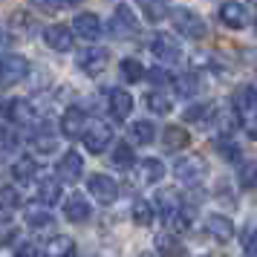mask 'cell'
I'll use <instances>...</instances> for the list:
<instances>
[{
    "mask_svg": "<svg viewBox=\"0 0 257 257\" xmlns=\"http://www.w3.org/2000/svg\"><path fill=\"white\" fill-rule=\"evenodd\" d=\"M168 15H171V24H174V29L182 38H191V41L205 38V21H202L194 9H188V6H176V9H171Z\"/></svg>",
    "mask_w": 257,
    "mask_h": 257,
    "instance_id": "obj_1",
    "label": "cell"
},
{
    "mask_svg": "<svg viewBox=\"0 0 257 257\" xmlns=\"http://www.w3.org/2000/svg\"><path fill=\"white\" fill-rule=\"evenodd\" d=\"M174 176L182 185H199L208 176V162L202 156H185V159H179L174 165Z\"/></svg>",
    "mask_w": 257,
    "mask_h": 257,
    "instance_id": "obj_2",
    "label": "cell"
},
{
    "mask_svg": "<svg viewBox=\"0 0 257 257\" xmlns=\"http://www.w3.org/2000/svg\"><path fill=\"white\" fill-rule=\"evenodd\" d=\"M87 188H90V197H93L98 205H110V202H116V197H118V185L113 182V176H107V174H90Z\"/></svg>",
    "mask_w": 257,
    "mask_h": 257,
    "instance_id": "obj_3",
    "label": "cell"
},
{
    "mask_svg": "<svg viewBox=\"0 0 257 257\" xmlns=\"http://www.w3.org/2000/svg\"><path fill=\"white\" fill-rule=\"evenodd\" d=\"M151 52L156 55V61H162V64H176V61L182 58L179 41H176L174 35H168V32H156V35H153Z\"/></svg>",
    "mask_w": 257,
    "mask_h": 257,
    "instance_id": "obj_4",
    "label": "cell"
},
{
    "mask_svg": "<svg viewBox=\"0 0 257 257\" xmlns=\"http://www.w3.org/2000/svg\"><path fill=\"white\" fill-rule=\"evenodd\" d=\"M81 139H84V148L90 153H104L107 145L113 142V130H110L107 121H90Z\"/></svg>",
    "mask_w": 257,
    "mask_h": 257,
    "instance_id": "obj_5",
    "label": "cell"
},
{
    "mask_svg": "<svg viewBox=\"0 0 257 257\" xmlns=\"http://www.w3.org/2000/svg\"><path fill=\"white\" fill-rule=\"evenodd\" d=\"M26 72H29V61L24 55H3L0 58V87H15Z\"/></svg>",
    "mask_w": 257,
    "mask_h": 257,
    "instance_id": "obj_6",
    "label": "cell"
},
{
    "mask_svg": "<svg viewBox=\"0 0 257 257\" xmlns=\"http://www.w3.org/2000/svg\"><path fill=\"white\" fill-rule=\"evenodd\" d=\"M139 32V21H136V15L130 6H116V12H113V21H110V35L113 38H133Z\"/></svg>",
    "mask_w": 257,
    "mask_h": 257,
    "instance_id": "obj_7",
    "label": "cell"
},
{
    "mask_svg": "<svg viewBox=\"0 0 257 257\" xmlns=\"http://www.w3.org/2000/svg\"><path fill=\"white\" fill-rule=\"evenodd\" d=\"M110 64V52L104 47H87L78 52V67H81L87 75H98V72L107 70Z\"/></svg>",
    "mask_w": 257,
    "mask_h": 257,
    "instance_id": "obj_8",
    "label": "cell"
},
{
    "mask_svg": "<svg viewBox=\"0 0 257 257\" xmlns=\"http://www.w3.org/2000/svg\"><path fill=\"white\" fill-rule=\"evenodd\" d=\"M55 174H58V182H78L84 174V159L75 151H67L55 165Z\"/></svg>",
    "mask_w": 257,
    "mask_h": 257,
    "instance_id": "obj_9",
    "label": "cell"
},
{
    "mask_svg": "<svg viewBox=\"0 0 257 257\" xmlns=\"http://www.w3.org/2000/svg\"><path fill=\"white\" fill-rule=\"evenodd\" d=\"M205 228H208V234L217 240V243H231L234 234H237L234 220H231V217H225V214H208Z\"/></svg>",
    "mask_w": 257,
    "mask_h": 257,
    "instance_id": "obj_10",
    "label": "cell"
},
{
    "mask_svg": "<svg viewBox=\"0 0 257 257\" xmlns=\"http://www.w3.org/2000/svg\"><path fill=\"white\" fill-rule=\"evenodd\" d=\"M84 130H87L84 113L78 107H67L64 116H61V133H64L67 139H78V136H84Z\"/></svg>",
    "mask_w": 257,
    "mask_h": 257,
    "instance_id": "obj_11",
    "label": "cell"
},
{
    "mask_svg": "<svg viewBox=\"0 0 257 257\" xmlns=\"http://www.w3.org/2000/svg\"><path fill=\"white\" fill-rule=\"evenodd\" d=\"M44 41H47L49 49H55V52H67V49H72V29H67L64 24L47 26V29H44Z\"/></svg>",
    "mask_w": 257,
    "mask_h": 257,
    "instance_id": "obj_12",
    "label": "cell"
},
{
    "mask_svg": "<svg viewBox=\"0 0 257 257\" xmlns=\"http://www.w3.org/2000/svg\"><path fill=\"white\" fill-rule=\"evenodd\" d=\"M220 21L228 26V29H245L251 18H248V9H245L243 3H222Z\"/></svg>",
    "mask_w": 257,
    "mask_h": 257,
    "instance_id": "obj_13",
    "label": "cell"
},
{
    "mask_svg": "<svg viewBox=\"0 0 257 257\" xmlns=\"http://www.w3.org/2000/svg\"><path fill=\"white\" fill-rule=\"evenodd\" d=\"M72 29H75V35L84 38V41H98V35H101V21H98V15H93V12H81L72 21Z\"/></svg>",
    "mask_w": 257,
    "mask_h": 257,
    "instance_id": "obj_14",
    "label": "cell"
},
{
    "mask_svg": "<svg viewBox=\"0 0 257 257\" xmlns=\"http://www.w3.org/2000/svg\"><path fill=\"white\" fill-rule=\"evenodd\" d=\"M107 107H110L113 118L124 121V118L130 116V110H133V95H130L127 90H110V93H107Z\"/></svg>",
    "mask_w": 257,
    "mask_h": 257,
    "instance_id": "obj_15",
    "label": "cell"
},
{
    "mask_svg": "<svg viewBox=\"0 0 257 257\" xmlns=\"http://www.w3.org/2000/svg\"><path fill=\"white\" fill-rule=\"evenodd\" d=\"M90 214H93V208H90V202H87L81 194L67 197V202H64V217H67L70 222H87Z\"/></svg>",
    "mask_w": 257,
    "mask_h": 257,
    "instance_id": "obj_16",
    "label": "cell"
},
{
    "mask_svg": "<svg viewBox=\"0 0 257 257\" xmlns=\"http://www.w3.org/2000/svg\"><path fill=\"white\" fill-rule=\"evenodd\" d=\"M156 208L162 211L165 222H168L171 217H176V214L182 211V199H179V194H176L174 188H159V194H156Z\"/></svg>",
    "mask_w": 257,
    "mask_h": 257,
    "instance_id": "obj_17",
    "label": "cell"
},
{
    "mask_svg": "<svg viewBox=\"0 0 257 257\" xmlns=\"http://www.w3.org/2000/svg\"><path fill=\"white\" fill-rule=\"evenodd\" d=\"M231 104L237 113H254L257 110V87L254 84H243V87H237L231 95Z\"/></svg>",
    "mask_w": 257,
    "mask_h": 257,
    "instance_id": "obj_18",
    "label": "cell"
},
{
    "mask_svg": "<svg viewBox=\"0 0 257 257\" xmlns=\"http://www.w3.org/2000/svg\"><path fill=\"white\" fill-rule=\"evenodd\" d=\"M44 257H75V240L67 234L49 237L47 245H44Z\"/></svg>",
    "mask_w": 257,
    "mask_h": 257,
    "instance_id": "obj_19",
    "label": "cell"
},
{
    "mask_svg": "<svg viewBox=\"0 0 257 257\" xmlns=\"http://www.w3.org/2000/svg\"><path fill=\"white\" fill-rule=\"evenodd\" d=\"M156 251L162 257H185V245L179 243L174 231H162L156 234Z\"/></svg>",
    "mask_w": 257,
    "mask_h": 257,
    "instance_id": "obj_20",
    "label": "cell"
},
{
    "mask_svg": "<svg viewBox=\"0 0 257 257\" xmlns=\"http://www.w3.org/2000/svg\"><path fill=\"white\" fill-rule=\"evenodd\" d=\"M188 142H191V136H188L185 127H179V124H168L162 133V145L165 151H182V148H188Z\"/></svg>",
    "mask_w": 257,
    "mask_h": 257,
    "instance_id": "obj_21",
    "label": "cell"
},
{
    "mask_svg": "<svg viewBox=\"0 0 257 257\" xmlns=\"http://www.w3.org/2000/svg\"><path fill=\"white\" fill-rule=\"evenodd\" d=\"M176 84V93L185 95V98H194V95L202 93V78H199V72H182L179 78H174Z\"/></svg>",
    "mask_w": 257,
    "mask_h": 257,
    "instance_id": "obj_22",
    "label": "cell"
},
{
    "mask_svg": "<svg viewBox=\"0 0 257 257\" xmlns=\"http://www.w3.org/2000/svg\"><path fill=\"white\" fill-rule=\"evenodd\" d=\"M32 145H35L41 153H52L58 148V139H55V133H52V127H49L47 121L32 130Z\"/></svg>",
    "mask_w": 257,
    "mask_h": 257,
    "instance_id": "obj_23",
    "label": "cell"
},
{
    "mask_svg": "<svg viewBox=\"0 0 257 257\" xmlns=\"http://www.w3.org/2000/svg\"><path fill=\"white\" fill-rule=\"evenodd\" d=\"M162 176H165L162 159H153V156H148V159H142V162H139V179L145 182V185H153V182H159Z\"/></svg>",
    "mask_w": 257,
    "mask_h": 257,
    "instance_id": "obj_24",
    "label": "cell"
},
{
    "mask_svg": "<svg viewBox=\"0 0 257 257\" xmlns=\"http://www.w3.org/2000/svg\"><path fill=\"white\" fill-rule=\"evenodd\" d=\"M26 225L35 228V231H44V228H52L55 225V217L49 214V208L35 205V208H26Z\"/></svg>",
    "mask_w": 257,
    "mask_h": 257,
    "instance_id": "obj_25",
    "label": "cell"
},
{
    "mask_svg": "<svg viewBox=\"0 0 257 257\" xmlns=\"http://www.w3.org/2000/svg\"><path fill=\"white\" fill-rule=\"evenodd\" d=\"M136 3H139L145 21H151V24H159V21L168 18V3L165 0H136Z\"/></svg>",
    "mask_w": 257,
    "mask_h": 257,
    "instance_id": "obj_26",
    "label": "cell"
},
{
    "mask_svg": "<svg viewBox=\"0 0 257 257\" xmlns=\"http://www.w3.org/2000/svg\"><path fill=\"white\" fill-rule=\"evenodd\" d=\"M12 176L21 182V185L32 182V179L38 176V162H35V159H29V156H21V162L12 165Z\"/></svg>",
    "mask_w": 257,
    "mask_h": 257,
    "instance_id": "obj_27",
    "label": "cell"
},
{
    "mask_svg": "<svg viewBox=\"0 0 257 257\" xmlns=\"http://www.w3.org/2000/svg\"><path fill=\"white\" fill-rule=\"evenodd\" d=\"M145 104H148V110H151V113H159V116H168V113L174 110V101H171V95L162 93V90H153V93H148Z\"/></svg>",
    "mask_w": 257,
    "mask_h": 257,
    "instance_id": "obj_28",
    "label": "cell"
},
{
    "mask_svg": "<svg viewBox=\"0 0 257 257\" xmlns=\"http://www.w3.org/2000/svg\"><path fill=\"white\" fill-rule=\"evenodd\" d=\"M58 199H61V182H55V179H44V182L38 185V202H41L44 208L55 205Z\"/></svg>",
    "mask_w": 257,
    "mask_h": 257,
    "instance_id": "obj_29",
    "label": "cell"
},
{
    "mask_svg": "<svg viewBox=\"0 0 257 257\" xmlns=\"http://www.w3.org/2000/svg\"><path fill=\"white\" fill-rule=\"evenodd\" d=\"M130 136H133L136 145H151V142L156 139V124L142 118V121H136V124H130Z\"/></svg>",
    "mask_w": 257,
    "mask_h": 257,
    "instance_id": "obj_30",
    "label": "cell"
},
{
    "mask_svg": "<svg viewBox=\"0 0 257 257\" xmlns=\"http://www.w3.org/2000/svg\"><path fill=\"white\" fill-rule=\"evenodd\" d=\"M21 151V139L12 130H0V159H15Z\"/></svg>",
    "mask_w": 257,
    "mask_h": 257,
    "instance_id": "obj_31",
    "label": "cell"
},
{
    "mask_svg": "<svg viewBox=\"0 0 257 257\" xmlns=\"http://www.w3.org/2000/svg\"><path fill=\"white\" fill-rule=\"evenodd\" d=\"M118 72H121V78H124L127 84H136V81L145 78V67H142L136 58H124L121 64H118Z\"/></svg>",
    "mask_w": 257,
    "mask_h": 257,
    "instance_id": "obj_32",
    "label": "cell"
},
{
    "mask_svg": "<svg viewBox=\"0 0 257 257\" xmlns=\"http://www.w3.org/2000/svg\"><path fill=\"white\" fill-rule=\"evenodd\" d=\"M133 159H136V156H133V148L124 145V142L116 145L113 153H110V165H113V168H121V171H127L130 165H133Z\"/></svg>",
    "mask_w": 257,
    "mask_h": 257,
    "instance_id": "obj_33",
    "label": "cell"
},
{
    "mask_svg": "<svg viewBox=\"0 0 257 257\" xmlns=\"http://www.w3.org/2000/svg\"><path fill=\"white\" fill-rule=\"evenodd\" d=\"M133 222L142 225V228H148L153 222V205L148 199H136V202H133Z\"/></svg>",
    "mask_w": 257,
    "mask_h": 257,
    "instance_id": "obj_34",
    "label": "cell"
},
{
    "mask_svg": "<svg viewBox=\"0 0 257 257\" xmlns=\"http://www.w3.org/2000/svg\"><path fill=\"white\" fill-rule=\"evenodd\" d=\"M182 116H185V121H197L199 124V121H208L211 116H217V107L214 104H191Z\"/></svg>",
    "mask_w": 257,
    "mask_h": 257,
    "instance_id": "obj_35",
    "label": "cell"
},
{
    "mask_svg": "<svg viewBox=\"0 0 257 257\" xmlns=\"http://www.w3.org/2000/svg\"><path fill=\"white\" fill-rule=\"evenodd\" d=\"M214 148H217V153H220L225 162H237V159H240V148H237V142H231L228 136H220V139L214 142Z\"/></svg>",
    "mask_w": 257,
    "mask_h": 257,
    "instance_id": "obj_36",
    "label": "cell"
},
{
    "mask_svg": "<svg viewBox=\"0 0 257 257\" xmlns=\"http://www.w3.org/2000/svg\"><path fill=\"white\" fill-rule=\"evenodd\" d=\"M18 208H21V194H18V188L3 185L0 188V211H18Z\"/></svg>",
    "mask_w": 257,
    "mask_h": 257,
    "instance_id": "obj_37",
    "label": "cell"
},
{
    "mask_svg": "<svg viewBox=\"0 0 257 257\" xmlns=\"http://www.w3.org/2000/svg\"><path fill=\"white\" fill-rule=\"evenodd\" d=\"M9 116H12L15 121L26 124V121L32 118V107H29V101H12V107H9Z\"/></svg>",
    "mask_w": 257,
    "mask_h": 257,
    "instance_id": "obj_38",
    "label": "cell"
},
{
    "mask_svg": "<svg viewBox=\"0 0 257 257\" xmlns=\"http://www.w3.org/2000/svg\"><path fill=\"white\" fill-rule=\"evenodd\" d=\"M15 237H18V225L12 220H6V217H0V245L15 243Z\"/></svg>",
    "mask_w": 257,
    "mask_h": 257,
    "instance_id": "obj_39",
    "label": "cell"
},
{
    "mask_svg": "<svg viewBox=\"0 0 257 257\" xmlns=\"http://www.w3.org/2000/svg\"><path fill=\"white\" fill-rule=\"evenodd\" d=\"M240 185L243 188L257 185V162H243V168H240Z\"/></svg>",
    "mask_w": 257,
    "mask_h": 257,
    "instance_id": "obj_40",
    "label": "cell"
},
{
    "mask_svg": "<svg viewBox=\"0 0 257 257\" xmlns=\"http://www.w3.org/2000/svg\"><path fill=\"white\" fill-rule=\"evenodd\" d=\"M41 12H47V15H52V12H58L61 6H64V0H32Z\"/></svg>",
    "mask_w": 257,
    "mask_h": 257,
    "instance_id": "obj_41",
    "label": "cell"
},
{
    "mask_svg": "<svg viewBox=\"0 0 257 257\" xmlns=\"http://www.w3.org/2000/svg\"><path fill=\"white\" fill-rule=\"evenodd\" d=\"M15 257H41V251H38L32 243H21L18 245V251H15Z\"/></svg>",
    "mask_w": 257,
    "mask_h": 257,
    "instance_id": "obj_42",
    "label": "cell"
},
{
    "mask_svg": "<svg viewBox=\"0 0 257 257\" xmlns=\"http://www.w3.org/2000/svg\"><path fill=\"white\" fill-rule=\"evenodd\" d=\"M145 75H148L153 84H171V75L165 70H151V72H145Z\"/></svg>",
    "mask_w": 257,
    "mask_h": 257,
    "instance_id": "obj_43",
    "label": "cell"
},
{
    "mask_svg": "<svg viewBox=\"0 0 257 257\" xmlns=\"http://www.w3.org/2000/svg\"><path fill=\"white\" fill-rule=\"evenodd\" d=\"M12 26H15V29H29V15L15 12L12 15Z\"/></svg>",
    "mask_w": 257,
    "mask_h": 257,
    "instance_id": "obj_44",
    "label": "cell"
},
{
    "mask_svg": "<svg viewBox=\"0 0 257 257\" xmlns=\"http://www.w3.org/2000/svg\"><path fill=\"white\" fill-rule=\"evenodd\" d=\"M139 257H156V254H151V251H142V254Z\"/></svg>",
    "mask_w": 257,
    "mask_h": 257,
    "instance_id": "obj_45",
    "label": "cell"
},
{
    "mask_svg": "<svg viewBox=\"0 0 257 257\" xmlns=\"http://www.w3.org/2000/svg\"><path fill=\"white\" fill-rule=\"evenodd\" d=\"M64 3H70V6H72V3H78V0H64Z\"/></svg>",
    "mask_w": 257,
    "mask_h": 257,
    "instance_id": "obj_46",
    "label": "cell"
},
{
    "mask_svg": "<svg viewBox=\"0 0 257 257\" xmlns=\"http://www.w3.org/2000/svg\"><path fill=\"white\" fill-rule=\"evenodd\" d=\"M254 3H257V0H254Z\"/></svg>",
    "mask_w": 257,
    "mask_h": 257,
    "instance_id": "obj_47",
    "label": "cell"
}]
</instances>
